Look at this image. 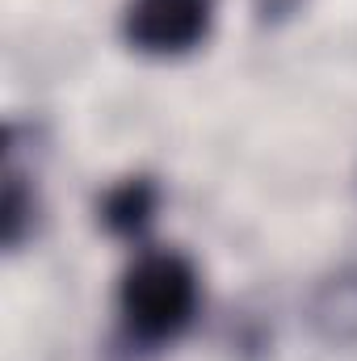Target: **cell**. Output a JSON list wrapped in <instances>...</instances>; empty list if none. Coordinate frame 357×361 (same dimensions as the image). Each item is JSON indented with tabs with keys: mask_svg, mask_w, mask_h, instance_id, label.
<instances>
[{
	"mask_svg": "<svg viewBox=\"0 0 357 361\" xmlns=\"http://www.w3.org/2000/svg\"><path fill=\"white\" fill-rule=\"evenodd\" d=\"M156 206H160V189L152 177H126L118 180L105 197H101V223L109 235H122V240H139L152 219H156Z\"/></svg>",
	"mask_w": 357,
	"mask_h": 361,
	"instance_id": "obj_4",
	"label": "cell"
},
{
	"mask_svg": "<svg viewBox=\"0 0 357 361\" xmlns=\"http://www.w3.org/2000/svg\"><path fill=\"white\" fill-rule=\"evenodd\" d=\"M311 328L324 345H357V265H345L311 290Z\"/></svg>",
	"mask_w": 357,
	"mask_h": 361,
	"instance_id": "obj_3",
	"label": "cell"
},
{
	"mask_svg": "<svg viewBox=\"0 0 357 361\" xmlns=\"http://www.w3.org/2000/svg\"><path fill=\"white\" fill-rule=\"evenodd\" d=\"M118 311L131 341H177L198 315V273L177 252H147L122 273Z\"/></svg>",
	"mask_w": 357,
	"mask_h": 361,
	"instance_id": "obj_1",
	"label": "cell"
},
{
	"mask_svg": "<svg viewBox=\"0 0 357 361\" xmlns=\"http://www.w3.org/2000/svg\"><path fill=\"white\" fill-rule=\"evenodd\" d=\"M34 223H38V197H34V189L25 185V177L8 164V169H4V202H0V227H4L8 252H17V248L30 240Z\"/></svg>",
	"mask_w": 357,
	"mask_h": 361,
	"instance_id": "obj_5",
	"label": "cell"
},
{
	"mask_svg": "<svg viewBox=\"0 0 357 361\" xmlns=\"http://www.w3.org/2000/svg\"><path fill=\"white\" fill-rule=\"evenodd\" d=\"M214 21V0H131L122 13V34L143 55H185L206 42Z\"/></svg>",
	"mask_w": 357,
	"mask_h": 361,
	"instance_id": "obj_2",
	"label": "cell"
}]
</instances>
